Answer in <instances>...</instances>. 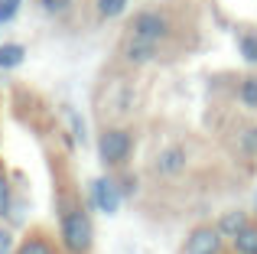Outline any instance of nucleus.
Masks as SVG:
<instances>
[{
  "mask_svg": "<svg viewBox=\"0 0 257 254\" xmlns=\"http://www.w3.org/2000/svg\"><path fill=\"white\" fill-rule=\"evenodd\" d=\"M56 209H59V238L69 254H91L94 251V225L82 205L78 192L69 186L62 170L56 173Z\"/></svg>",
  "mask_w": 257,
  "mask_h": 254,
  "instance_id": "f257e3e1",
  "label": "nucleus"
},
{
  "mask_svg": "<svg viewBox=\"0 0 257 254\" xmlns=\"http://www.w3.org/2000/svg\"><path fill=\"white\" fill-rule=\"evenodd\" d=\"M98 157L107 170H117L134 157V131L131 127H101L98 134Z\"/></svg>",
  "mask_w": 257,
  "mask_h": 254,
  "instance_id": "f03ea898",
  "label": "nucleus"
},
{
  "mask_svg": "<svg viewBox=\"0 0 257 254\" xmlns=\"http://www.w3.org/2000/svg\"><path fill=\"white\" fill-rule=\"evenodd\" d=\"M173 30H176L173 17L166 10H160V7H144V10H137L134 20H131V26H127V33H134V36H140V39H150V43H157V46H163L166 39L173 36Z\"/></svg>",
  "mask_w": 257,
  "mask_h": 254,
  "instance_id": "7ed1b4c3",
  "label": "nucleus"
},
{
  "mask_svg": "<svg viewBox=\"0 0 257 254\" xmlns=\"http://www.w3.org/2000/svg\"><path fill=\"white\" fill-rule=\"evenodd\" d=\"M186 170H189V147L186 144H170L163 150H157L150 160V173L157 179H176Z\"/></svg>",
  "mask_w": 257,
  "mask_h": 254,
  "instance_id": "20e7f679",
  "label": "nucleus"
},
{
  "mask_svg": "<svg viewBox=\"0 0 257 254\" xmlns=\"http://www.w3.org/2000/svg\"><path fill=\"white\" fill-rule=\"evenodd\" d=\"M117 56H120V62H124L127 69H140V65L153 62V59L160 56V46L150 43V39H140V36H134V33H127V36L120 39Z\"/></svg>",
  "mask_w": 257,
  "mask_h": 254,
  "instance_id": "39448f33",
  "label": "nucleus"
},
{
  "mask_svg": "<svg viewBox=\"0 0 257 254\" xmlns=\"http://www.w3.org/2000/svg\"><path fill=\"white\" fill-rule=\"evenodd\" d=\"M221 248H225V235L218 225H199L189 231L182 254H221Z\"/></svg>",
  "mask_w": 257,
  "mask_h": 254,
  "instance_id": "423d86ee",
  "label": "nucleus"
},
{
  "mask_svg": "<svg viewBox=\"0 0 257 254\" xmlns=\"http://www.w3.org/2000/svg\"><path fill=\"white\" fill-rule=\"evenodd\" d=\"M13 254H69V248L62 244V238L56 241L46 228H30L20 238V244H17Z\"/></svg>",
  "mask_w": 257,
  "mask_h": 254,
  "instance_id": "0eeeda50",
  "label": "nucleus"
},
{
  "mask_svg": "<svg viewBox=\"0 0 257 254\" xmlns=\"http://www.w3.org/2000/svg\"><path fill=\"white\" fill-rule=\"evenodd\" d=\"M120 199H124V192H120V183H117V179L98 176L91 183V205H98L101 212L114 215V212L120 209Z\"/></svg>",
  "mask_w": 257,
  "mask_h": 254,
  "instance_id": "6e6552de",
  "label": "nucleus"
},
{
  "mask_svg": "<svg viewBox=\"0 0 257 254\" xmlns=\"http://www.w3.org/2000/svg\"><path fill=\"white\" fill-rule=\"evenodd\" d=\"M215 225L221 228V235H225V238H234L241 228H247V225H251V215H247L244 209H228Z\"/></svg>",
  "mask_w": 257,
  "mask_h": 254,
  "instance_id": "1a4fd4ad",
  "label": "nucleus"
},
{
  "mask_svg": "<svg viewBox=\"0 0 257 254\" xmlns=\"http://www.w3.org/2000/svg\"><path fill=\"white\" fill-rule=\"evenodd\" d=\"M234 98H238L241 108L257 111V72H251V75H244V78H238V85H234Z\"/></svg>",
  "mask_w": 257,
  "mask_h": 254,
  "instance_id": "9d476101",
  "label": "nucleus"
},
{
  "mask_svg": "<svg viewBox=\"0 0 257 254\" xmlns=\"http://www.w3.org/2000/svg\"><path fill=\"white\" fill-rule=\"evenodd\" d=\"M234 150L241 157H257V124H244L234 134Z\"/></svg>",
  "mask_w": 257,
  "mask_h": 254,
  "instance_id": "9b49d317",
  "label": "nucleus"
},
{
  "mask_svg": "<svg viewBox=\"0 0 257 254\" xmlns=\"http://www.w3.org/2000/svg\"><path fill=\"white\" fill-rule=\"evenodd\" d=\"M231 251L234 254H257V222H251L247 228H241L231 238Z\"/></svg>",
  "mask_w": 257,
  "mask_h": 254,
  "instance_id": "f8f14e48",
  "label": "nucleus"
},
{
  "mask_svg": "<svg viewBox=\"0 0 257 254\" xmlns=\"http://www.w3.org/2000/svg\"><path fill=\"white\" fill-rule=\"evenodd\" d=\"M23 62H26V46H20V43L0 46V69H20Z\"/></svg>",
  "mask_w": 257,
  "mask_h": 254,
  "instance_id": "ddd939ff",
  "label": "nucleus"
},
{
  "mask_svg": "<svg viewBox=\"0 0 257 254\" xmlns=\"http://www.w3.org/2000/svg\"><path fill=\"white\" fill-rule=\"evenodd\" d=\"M238 52L247 65H257V30H241L238 33Z\"/></svg>",
  "mask_w": 257,
  "mask_h": 254,
  "instance_id": "4468645a",
  "label": "nucleus"
},
{
  "mask_svg": "<svg viewBox=\"0 0 257 254\" xmlns=\"http://www.w3.org/2000/svg\"><path fill=\"white\" fill-rule=\"evenodd\" d=\"M127 4L131 0H94V10H98L101 20H117V17H124Z\"/></svg>",
  "mask_w": 257,
  "mask_h": 254,
  "instance_id": "2eb2a0df",
  "label": "nucleus"
},
{
  "mask_svg": "<svg viewBox=\"0 0 257 254\" xmlns=\"http://www.w3.org/2000/svg\"><path fill=\"white\" fill-rule=\"evenodd\" d=\"M39 7H43V13L46 17H65V13L75 7V0H39Z\"/></svg>",
  "mask_w": 257,
  "mask_h": 254,
  "instance_id": "dca6fc26",
  "label": "nucleus"
},
{
  "mask_svg": "<svg viewBox=\"0 0 257 254\" xmlns=\"http://www.w3.org/2000/svg\"><path fill=\"white\" fill-rule=\"evenodd\" d=\"M10 202H13V196H10V179H7V173L0 170V218L10 212Z\"/></svg>",
  "mask_w": 257,
  "mask_h": 254,
  "instance_id": "f3484780",
  "label": "nucleus"
},
{
  "mask_svg": "<svg viewBox=\"0 0 257 254\" xmlns=\"http://www.w3.org/2000/svg\"><path fill=\"white\" fill-rule=\"evenodd\" d=\"M20 7H23V0H0V26L10 23V20L20 13Z\"/></svg>",
  "mask_w": 257,
  "mask_h": 254,
  "instance_id": "a211bd4d",
  "label": "nucleus"
},
{
  "mask_svg": "<svg viewBox=\"0 0 257 254\" xmlns=\"http://www.w3.org/2000/svg\"><path fill=\"white\" fill-rule=\"evenodd\" d=\"M13 251H17V241H13V231L0 225V254H13Z\"/></svg>",
  "mask_w": 257,
  "mask_h": 254,
  "instance_id": "6ab92c4d",
  "label": "nucleus"
},
{
  "mask_svg": "<svg viewBox=\"0 0 257 254\" xmlns=\"http://www.w3.org/2000/svg\"><path fill=\"white\" fill-rule=\"evenodd\" d=\"M65 114L72 117V131H75V137L85 144V124H82V117H78V114H75V108H69V104H65Z\"/></svg>",
  "mask_w": 257,
  "mask_h": 254,
  "instance_id": "aec40b11",
  "label": "nucleus"
},
{
  "mask_svg": "<svg viewBox=\"0 0 257 254\" xmlns=\"http://www.w3.org/2000/svg\"><path fill=\"white\" fill-rule=\"evenodd\" d=\"M117 183H120V192H124V196H134V192H137V176H120Z\"/></svg>",
  "mask_w": 257,
  "mask_h": 254,
  "instance_id": "412c9836",
  "label": "nucleus"
}]
</instances>
